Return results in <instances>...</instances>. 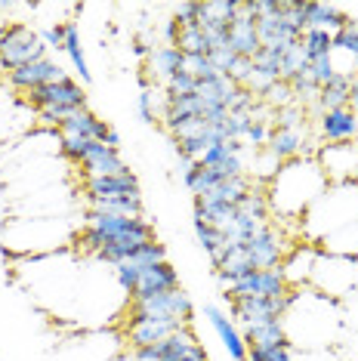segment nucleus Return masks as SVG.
Wrapping results in <instances>:
<instances>
[{
	"label": "nucleus",
	"instance_id": "16",
	"mask_svg": "<svg viewBox=\"0 0 358 361\" xmlns=\"http://www.w3.org/2000/svg\"><path fill=\"white\" fill-rule=\"evenodd\" d=\"M183 62H185V56H183L179 47H170V44L152 47L149 59H145V84L164 87L176 71H183Z\"/></svg>",
	"mask_w": 358,
	"mask_h": 361
},
{
	"label": "nucleus",
	"instance_id": "22",
	"mask_svg": "<svg viewBox=\"0 0 358 361\" xmlns=\"http://www.w3.org/2000/svg\"><path fill=\"white\" fill-rule=\"evenodd\" d=\"M59 133L62 136H78V139H96V142H105L109 133H111V127L105 124L102 118H96L90 109H80L59 127Z\"/></svg>",
	"mask_w": 358,
	"mask_h": 361
},
{
	"label": "nucleus",
	"instance_id": "35",
	"mask_svg": "<svg viewBox=\"0 0 358 361\" xmlns=\"http://www.w3.org/2000/svg\"><path fill=\"white\" fill-rule=\"evenodd\" d=\"M195 87H198V80H195L185 68H183V71H176V75L164 84L167 96H189V93H195Z\"/></svg>",
	"mask_w": 358,
	"mask_h": 361
},
{
	"label": "nucleus",
	"instance_id": "20",
	"mask_svg": "<svg viewBox=\"0 0 358 361\" xmlns=\"http://www.w3.org/2000/svg\"><path fill=\"white\" fill-rule=\"evenodd\" d=\"M179 287V275L170 262H158V266H149L142 269L140 275V284L136 290L130 293V300H145V297H154V293H167V290H176Z\"/></svg>",
	"mask_w": 358,
	"mask_h": 361
},
{
	"label": "nucleus",
	"instance_id": "4",
	"mask_svg": "<svg viewBox=\"0 0 358 361\" xmlns=\"http://www.w3.org/2000/svg\"><path fill=\"white\" fill-rule=\"evenodd\" d=\"M4 232H16V235L28 232V238H22V241H16V244H6L4 250L35 253V257H40V253H47L53 247H62V244H68L71 238H75L71 235V226L59 216H25V219L10 223Z\"/></svg>",
	"mask_w": 358,
	"mask_h": 361
},
{
	"label": "nucleus",
	"instance_id": "3",
	"mask_svg": "<svg viewBox=\"0 0 358 361\" xmlns=\"http://www.w3.org/2000/svg\"><path fill=\"white\" fill-rule=\"evenodd\" d=\"M281 322L290 346L312 352L333 343L340 331V312L337 302L312 287H290V309L284 312Z\"/></svg>",
	"mask_w": 358,
	"mask_h": 361
},
{
	"label": "nucleus",
	"instance_id": "21",
	"mask_svg": "<svg viewBox=\"0 0 358 361\" xmlns=\"http://www.w3.org/2000/svg\"><path fill=\"white\" fill-rule=\"evenodd\" d=\"M229 47L235 53L241 56V59H254V56L259 53V35H257V19L247 13H238L235 16V22L229 25Z\"/></svg>",
	"mask_w": 358,
	"mask_h": 361
},
{
	"label": "nucleus",
	"instance_id": "27",
	"mask_svg": "<svg viewBox=\"0 0 358 361\" xmlns=\"http://www.w3.org/2000/svg\"><path fill=\"white\" fill-rule=\"evenodd\" d=\"M65 56L71 59V65L80 71V78L90 80L93 75H90V65H87V56H84V47H80V28H78V22H65Z\"/></svg>",
	"mask_w": 358,
	"mask_h": 361
},
{
	"label": "nucleus",
	"instance_id": "6",
	"mask_svg": "<svg viewBox=\"0 0 358 361\" xmlns=\"http://www.w3.org/2000/svg\"><path fill=\"white\" fill-rule=\"evenodd\" d=\"M127 315L161 318V322H183V324H189L192 315H195V306H192L189 293H185L183 287H176V290L154 293V297H145V300H130Z\"/></svg>",
	"mask_w": 358,
	"mask_h": 361
},
{
	"label": "nucleus",
	"instance_id": "25",
	"mask_svg": "<svg viewBox=\"0 0 358 361\" xmlns=\"http://www.w3.org/2000/svg\"><path fill=\"white\" fill-rule=\"evenodd\" d=\"M167 111V90L158 84H145L142 80V93H140V118L145 124H154V121H164Z\"/></svg>",
	"mask_w": 358,
	"mask_h": 361
},
{
	"label": "nucleus",
	"instance_id": "40",
	"mask_svg": "<svg viewBox=\"0 0 358 361\" xmlns=\"http://www.w3.org/2000/svg\"><path fill=\"white\" fill-rule=\"evenodd\" d=\"M105 145H111V149H118V152H121V136H118V130H111L109 139H105Z\"/></svg>",
	"mask_w": 358,
	"mask_h": 361
},
{
	"label": "nucleus",
	"instance_id": "32",
	"mask_svg": "<svg viewBox=\"0 0 358 361\" xmlns=\"http://www.w3.org/2000/svg\"><path fill=\"white\" fill-rule=\"evenodd\" d=\"M259 105H266L268 111H281L288 105H294V90H290L288 80H275L272 87H266L259 93Z\"/></svg>",
	"mask_w": 358,
	"mask_h": 361
},
{
	"label": "nucleus",
	"instance_id": "1",
	"mask_svg": "<svg viewBox=\"0 0 358 361\" xmlns=\"http://www.w3.org/2000/svg\"><path fill=\"white\" fill-rule=\"evenodd\" d=\"M149 241H154V226L145 216H115V213L99 210H87L84 226L75 235L80 253H90L109 266L127 262Z\"/></svg>",
	"mask_w": 358,
	"mask_h": 361
},
{
	"label": "nucleus",
	"instance_id": "18",
	"mask_svg": "<svg viewBox=\"0 0 358 361\" xmlns=\"http://www.w3.org/2000/svg\"><path fill=\"white\" fill-rule=\"evenodd\" d=\"M319 133L324 139V145L358 142V118H355V111L352 109L324 111L319 118Z\"/></svg>",
	"mask_w": 358,
	"mask_h": 361
},
{
	"label": "nucleus",
	"instance_id": "2",
	"mask_svg": "<svg viewBox=\"0 0 358 361\" xmlns=\"http://www.w3.org/2000/svg\"><path fill=\"white\" fill-rule=\"evenodd\" d=\"M328 176H324L321 164L315 158H290L278 164L275 176L266 185V198L272 216H278L281 223L306 216L309 207L328 192Z\"/></svg>",
	"mask_w": 358,
	"mask_h": 361
},
{
	"label": "nucleus",
	"instance_id": "14",
	"mask_svg": "<svg viewBox=\"0 0 358 361\" xmlns=\"http://www.w3.org/2000/svg\"><path fill=\"white\" fill-rule=\"evenodd\" d=\"M204 318H207V324L214 327V334L219 336L223 349L229 352L235 361H247V343H244V334L238 331V324H235L219 306H214V302L204 306Z\"/></svg>",
	"mask_w": 358,
	"mask_h": 361
},
{
	"label": "nucleus",
	"instance_id": "9",
	"mask_svg": "<svg viewBox=\"0 0 358 361\" xmlns=\"http://www.w3.org/2000/svg\"><path fill=\"white\" fill-rule=\"evenodd\" d=\"M226 300H266V297H281L288 293V281H284L281 269H257L247 278L223 287Z\"/></svg>",
	"mask_w": 358,
	"mask_h": 361
},
{
	"label": "nucleus",
	"instance_id": "7",
	"mask_svg": "<svg viewBox=\"0 0 358 361\" xmlns=\"http://www.w3.org/2000/svg\"><path fill=\"white\" fill-rule=\"evenodd\" d=\"M290 247H294V244H290V238L281 223H266L250 241H244V250H247V257L257 269H281V262L290 253Z\"/></svg>",
	"mask_w": 358,
	"mask_h": 361
},
{
	"label": "nucleus",
	"instance_id": "12",
	"mask_svg": "<svg viewBox=\"0 0 358 361\" xmlns=\"http://www.w3.org/2000/svg\"><path fill=\"white\" fill-rule=\"evenodd\" d=\"M62 78H68V75H65V68L56 59H50V56H44V59H37L31 65H22V68H16V71H6L10 90H16V93H22V96L35 93L37 87L53 84V80H62Z\"/></svg>",
	"mask_w": 358,
	"mask_h": 361
},
{
	"label": "nucleus",
	"instance_id": "17",
	"mask_svg": "<svg viewBox=\"0 0 358 361\" xmlns=\"http://www.w3.org/2000/svg\"><path fill=\"white\" fill-rule=\"evenodd\" d=\"M130 195H140V179L133 173L84 179V201H111V198H130Z\"/></svg>",
	"mask_w": 358,
	"mask_h": 361
},
{
	"label": "nucleus",
	"instance_id": "33",
	"mask_svg": "<svg viewBox=\"0 0 358 361\" xmlns=\"http://www.w3.org/2000/svg\"><path fill=\"white\" fill-rule=\"evenodd\" d=\"M247 361H294L290 343L284 346H247Z\"/></svg>",
	"mask_w": 358,
	"mask_h": 361
},
{
	"label": "nucleus",
	"instance_id": "5",
	"mask_svg": "<svg viewBox=\"0 0 358 361\" xmlns=\"http://www.w3.org/2000/svg\"><path fill=\"white\" fill-rule=\"evenodd\" d=\"M47 56V47L40 35L31 25H22V22H13L6 28V35L0 37V68L16 71L22 65H31Z\"/></svg>",
	"mask_w": 358,
	"mask_h": 361
},
{
	"label": "nucleus",
	"instance_id": "39",
	"mask_svg": "<svg viewBox=\"0 0 358 361\" xmlns=\"http://www.w3.org/2000/svg\"><path fill=\"white\" fill-rule=\"evenodd\" d=\"M10 25H13V22H10V16H6V6L0 4V37L6 35V28H10Z\"/></svg>",
	"mask_w": 358,
	"mask_h": 361
},
{
	"label": "nucleus",
	"instance_id": "26",
	"mask_svg": "<svg viewBox=\"0 0 358 361\" xmlns=\"http://www.w3.org/2000/svg\"><path fill=\"white\" fill-rule=\"evenodd\" d=\"M244 343L247 346H284L288 334H284V322H268V324H257L244 331Z\"/></svg>",
	"mask_w": 358,
	"mask_h": 361
},
{
	"label": "nucleus",
	"instance_id": "10",
	"mask_svg": "<svg viewBox=\"0 0 358 361\" xmlns=\"http://www.w3.org/2000/svg\"><path fill=\"white\" fill-rule=\"evenodd\" d=\"M315 161L321 164L328 183H358V142L319 145Z\"/></svg>",
	"mask_w": 358,
	"mask_h": 361
},
{
	"label": "nucleus",
	"instance_id": "13",
	"mask_svg": "<svg viewBox=\"0 0 358 361\" xmlns=\"http://www.w3.org/2000/svg\"><path fill=\"white\" fill-rule=\"evenodd\" d=\"M80 173H84V179H99V176H118V173H130V167L124 164V158H121L118 149H111V145L105 142H90L84 158L78 161Z\"/></svg>",
	"mask_w": 358,
	"mask_h": 361
},
{
	"label": "nucleus",
	"instance_id": "28",
	"mask_svg": "<svg viewBox=\"0 0 358 361\" xmlns=\"http://www.w3.org/2000/svg\"><path fill=\"white\" fill-rule=\"evenodd\" d=\"M87 210L115 213V216H142V195H130V198H111V201H87Z\"/></svg>",
	"mask_w": 358,
	"mask_h": 361
},
{
	"label": "nucleus",
	"instance_id": "11",
	"mask_svg": "<svg viewBox=\"0 0 358 361\" xmlns=\"http://www.w3.org/2000/svg\"><path fill=\"white\" fill-rule=\"evenodd\" d=\"M28 105L35 109H87V93L78 80L71 78H62V80H53V84H44L37 87L35 93L25 96Z\"/></svg>",
	"mask_w": 358,
	"mask_h": 361
},
{
	"label": "nucleus",
	"instance_id": "19",
	"mask_svg": "<svg viewBox=\"0 0 358 361\" xmlns=\"http://www.w3.org/2000/svg\"><path fill=\"white\" fill-rule=\"evenodd\" d=\"M315 259H319V250L315 247H309V244H294L290 253L281 262V272H284L288 287H306L309 281H312Z\"/></svg>",
	"mask_w": 358,
	"mask_h": 361
},
{
	"label": "nucleus",
	"instance_id": "34",
	"mask_svg": "<svg viewBox=\"0 0 358 361\" xmlns=\"http://www.w3.org/2000/svg\"><path fill=\"white\" fill-rule=\"evenodd\" d=\"M40 40H44V47L47 50H56V53H62L65 50V22H50V25H44L37 31Z\"/></svg>",
	"mask_w": 358,
	"mask_h": 361
},
{
	"label": "nucleus",
	"instance_id": "38",
	"mask_svg": "<svg viewBox=\"0 0 358 361\" xmlns=\"http://www.w3.org/2000/svg\"><path fill=\"white\" fill-rule=\"evenodd\" d=\"M183 361H210V355H207V349L198 343V346H195V349H192V352H189V355H185Z\"/></svg>",
	"mask_w": 358,
	"mask_h": 361
},
{
	"label": "nucleus",
	"instance_id": "29",
	"mask_svg": "<svg viewBox=\"0 0 358 361\" xmlns=\"http://www.w3.org/2000/svg\"><path fill=\"white\" fill-rule=\"evenodd\" d=\"M195 238H198V244L207 250V257L214 259V266H216L219 257L226 253V238H223V232H219L216 226H210V223H201V219H195Z\"/></svg>",
	"mask_w": 358,
	"mask_h": 361
},
{
	"label": "nucleus",
	"instance_id": "23",
	"mask_svg": "<svg viewBox=\"0 0 358 361\" xmlns=\"http://www.w3.org/2000/svg\"><path fill=\"white\" fill-rule=\"evenodd\" d=\"M349 22L352 19L331 4H306V31H328V35H337Z\"/></svg>",
	"mask_w": 358,
	"mask_h": 361
},
{
	"label": "nucleus",
	"instance_id": "8",
	"mask_svg": "<svg viewBox=\"0 0 358 361\" xmlns=\"http://www.w3.org/2000/svg\"><path fill=\"white\" fill-rule=\"evenodd\" d=\"M232 306V322L241 324L244 331L257 324H268L284 318V312L290 309V287L281 297H266V300H229Z\"/></svg>",
	"mask_w": 358,
	"mask_h": 361
},
{
	"label": "nucleus",
	"instance_id": "37",
	"mask_svg": "<svg viewBox=\"0 0 358 361\" xmlns=\"http://www.w3.org/2000/svg\"><path fill=\"white\" fill-rule=\"evenodd\" d=\"M349 109H352L355 118H358V75L349 80Z\"/></svg>",
	"mask_w": 358,
	"mask_h": 361
},
{
	"label": "nucleus",
	"instance_id": "31",
	"mask_svg": "<svg viewBox=\"0 0 358 361\" xmlns=\"http://www.w3.org/2000/svg\"><path fill=\"white\" fill-rule=\"evenodd\" d=\"M300 44H303V50H306V59H309V62L324 59V56H331V53H333V35H328V31H303Z\"/></svg>",
	"mask_w": 358,
	"mask_h": 361
},
{
	"label": "nucleus",
	"instance_id": "36",
	"mask_svg": "<svg viewBox=\"0 0 358 361\" xmlns=\"http://www.w3.org/2000/svg\"><path fill=\"white\" fill-rule=\"evenodd\" d=\"M309 71H312V80H315L319 87H324L333 75H337V68H333V59H331V56H324V59L309 62Z\"/></svg>",
	"mask_w": 358,
	"mask_h": 361
},
{
	"label": "nucleus",
	"instance_id": "30",
	"mask_svg": "<svg viewBox=\"0 0 358 361\" xmlns=\"http://www.w3.org/2000/svg\"><path fill=\"white\" fill-rule=\"evenodd\" d=\"M333 59H340V56H346V59H352V68L358 75V25L355 22H349L343 31H337L333 35Z\"/></svg>",
	"mask_w": 358,
	"mask_h": 361
},
{
	"label": "nucleus",
	"instance_id": "15",
	"mask_svg": "<svg viewBox=\"0 0 358 361\" xmlns=\"http://www.w3.org/2000/svg\"><path fill=\"white\" fill-rule=\"evenodd\" d=\"M195 346H198V336H195V331H192V327H183V331L170 334L167 340H161L158 346L136 349L133 355H136V361H183Z\"/></svg>",
	"mask_w": 358,
	"mask_h": 361
},
{
	"label": "nucleus",
	"instance_id": "24",
	"mask_svg": "<svg viewBox=\"0 0 358 361\" xmlns=\"http://www.w3.org/2000/svg\"><path fill=\"white\" fill-rule=\"evenodd\" d=\"M315 109H319L321 114H324V111H337V109H349V78L333 75L328 84L319 90Z\"/></svg>",
	"mask_w": 358,
	"mask_h": 361
}]
</instances>
